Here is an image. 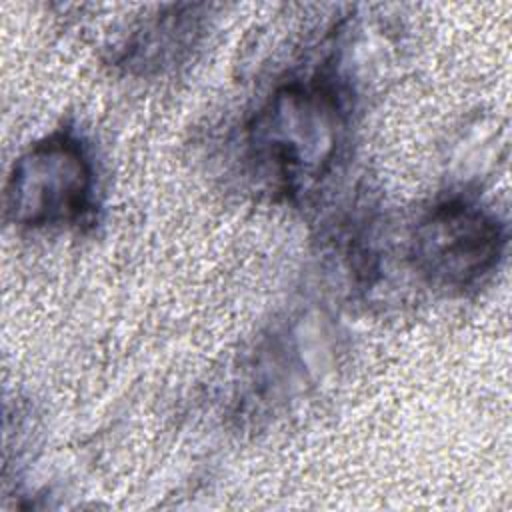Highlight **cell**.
I'll return each mask as SVG.
<instances>
[{"instance_id": "cell-2", "label": "cell", "mask_w": 512, "mask_h": 512, "mask_svg": "<svg viewBox=\"0 0 512 512\" xmlns=\"http://www.w3.org/2000/svg\"><path fill=\"white\" fill-rule=\"evenodd\" d=\"M94 212V160L84 140L70 128L32 142L14 160L4 186V214L14 226H82Z\"/></svg>"}, {"instance_id": "cell-1", "label": "cell", "mask_w": 512, "mask_h": 512, "mask_svg": "<svg viewBox=\"0 0 512 512\" xmlns=\"http://www.w3.org/2000/svg\"><path fill=\"white\" fill-rule=\"evenodd\" d=\"M352 98L332 70L280 84L244 130L248 160L288 198L312 192L342 158Z\"/></svg>"}, {"instance_id": "cell-3", "label": "cell", "mask_w": 512, "mask_h": 512, "mask_svg": "<svg viewBox=\"0 0 512 512\" xmlns=\"http://www.w3.org/2000/svg\"><path fill=\"white\" fill-rule=\"evenodd\" d=\"M506 248L504 224L466 196L434 202L410 232L408 256L418 276L444 294L480 288Z\"/></svg>"}, {"instance_id": "cell-4", "label": "cell", "mask_w": 512, "mask_h": 512, "mask_svg": "<svg viewBox=\"0 0 512 512\" xmlns=\"http://www.w3.org/2000/svg\"><path fill=\"white\" fill-rule=\"evenodd\" d=\"M180 10L182 8H174V14L158 16L142 30V34H136L124 60L132 64H160L178 58L180 52L194 44L198 22L194 16Z\"/></svg>"}]
</instances>
